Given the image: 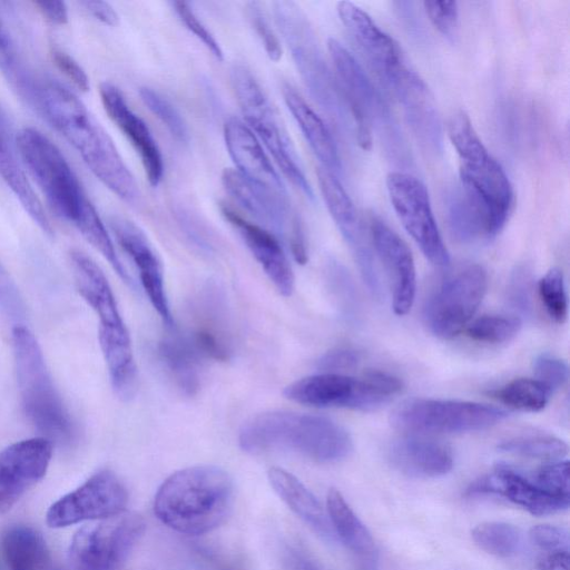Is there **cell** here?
Returning <instances> with one entry per match:
<instances>
[{"label": "cell", "instance_id": "db71d44e", "mask_svg": "<svg viewBox=\"0 0 570 570\" xmlns=\"http://www.w3.org/2000/svg\"><path fill=\"white\" fill-rule=\"evenodd\" d=\"M80 4L100 22L111 27L118 24L119 17L108 2L86 0L81 1Z\"/></svg>", "mask_w": 570, "mask_h": 570}, {"label": "cell", "instance_id": "9f6ffc18", "mask_svg": "<svg viewBox=\"0 0 570 570\" xmlns=\"http://www.w3.org/2000/svg\"><path fill=\"white\" fill-rule=\"evenodd\" d=\"M289 246L294 258L299 264H305L307 261V249L302 225L297 217H294L289 228Z\"/></svg>", "mask_w": 570, "mask_h": 570}, {"label": "cell", "instance_id": "8992f818", "mask_svg": "<svg viewBox=\"0 0 570 570\" xmlns=\"http://www.w3.org/2000/svg\"><path fill=\"white\" fill-rule=\"evenodd\" d=\"M12 346L22 407L43 438L58 444L73 441L76 429L47 368L32 332L16 325Z\"/></svg>", "mask_w": 570, "mask_h": 570}, {"label": "cell", "instance_id": "8d00e7d4", "mask_svg": "<svg viewBox=\"0 0 570 570\" xmlns=\"http://www.w3.org/2000/svg\"><path fill=\"white\" fill-rule=\"evenodd\" d=\"M551 393L534 379H515L492 392L503 404L527 412L542 410Z\"/></svg>", "mask_w": 570, "mask_h": 570}, {"label": "cell", "instance_id": "91938a15", "mask_svg": "<svg viewBox=\"0 0 570 570\" xmlns=\"http://www.w3.org/2000/svg\"><path fill=\"white\" fill-rule=\"evenodd\" d=\"M53 570H58L57 568H55Z\"/></svg>", "mask_w": 570, "mask_h": 570}, {"label": "cell", "instance_id": "d6986e66", "mask_svg": "<svg viewBox=\"0 0 570 570\" xmlns=\"http://www.w3.org/2000/svg\"><path fill=\"white\" fill-rule=\"evenodd\" d=\"M110 226L118 244L135 264L153 307L166 326L173 327L163 265L146 234L135 223L122 217H114Z\"/></svg>", "mask_w": 570, "mask_h": 570}, {"label": "cell", "instance_id": "816d5d0a", "mask_svg": "<svg viewBox=\"0 0 570 570\" xmlns=\"http://www.w3.org/2000/svg\"><path fill=\"white\" fill-rule=\"evenodd\" d=\"M360 361V354L351 348H336L324 354L318 361V367L326 373H337L354 367Z\"/></svg>", "mask_w": 570, "mask_h": 570}, {"label": "cell", "instance_id": "7bdbcfd3", "mask_svg": "<svg viewBox=\"0 0 570 570\" xmlns=\"http://www.w3.org/2000/svg\"><path fill=\"white\" fill-rule=\"evenodd\" d=\"M245 13L268 58L273 61H278L282 57L281 42L266 20L261 3L257 1L248 2L245 8Z\"/></svg>", "mask_w": 570, "mask_h": 570}, {"label": "cell", "instance_id": "c3c4849f", "mask_svg": "<svg viewBox=\"0 0 570 570\" xmlns=\"http://www.w3.org/2000/svg\"><path fill=\"white\" fill-rule=\"evenodd\" d=\"M529 538L533 544L549 552L569 550V532L561 527L535 525L531 528Z\"/></svg>", "mask_w": 570, "mask_h": 570}, {"label": "cell", "instance_id": "52a82bcc", "mask_svg": "<svg viewBox=\"0 0 570 570\" xmlns=\"http://www.w3.org/2000/svg\"><path fill=\"white\" fill-rule=\"evenodd\" d=\"M275 22L294 65L317 104L337 120L353 117L342 87L331 72L315 33L301 8L293 1L273 2Z\"/></svg>", "mask_w": 570, "mask_h": 570}, {"label": "cell", "instance_id": "e575fe53", "mask_svg": "<svg viewBox=\"0 0 570 570\" xmlns=\"http://www.w3.org/2000/svg\"><path fill=\"white\" fill-rule=\"evenodd\" d=\"M446 209L449 228L456 240L471 243L480 236H485L480 214L460 188L450 195Z\"/></svg>", "mask_w": 570, "mask_h": 570}, {"label": "cell", "instance_id": "6f0895ef", "mask_svg": "<svg viewBox=\"0 0 570 570\" xmlns=\"http://www.w3.org/2000/svg\"><path fill=\"white\" fill-rule=\"evenodd\" d=\"M539 566L541 570H570L569 550L550 552Z\"/></svg>", "mask_w": 570, "mask_h": 570}, {"label": "cell", "instance_id": "2e32d148", "mask_svg": "<svg viewBox=\"0 0 570 570\" xmlns=\"http://www.w3.org/2000/svg\"><path fill=\"white\" fill-rule=\"evenodd\" d=\"M52 442L43 436L16 442L0 452V513L11 510L47 473Z\"/></svg>", "mask_w": 570, "mask_h": 570}, {"label": "cell", "instance_id": "ba28073f", "mask_svg": "<svg viewBox=\"0 0 570 570\" xmlns=\"http://www.w3.org/2000/svg\"><path fill=\"white\" fill-rule=\"evenodd\" d=\"M402 389V382L384 372H370L362 379L341 373H322L287 385L286 399L316 407L374 410L387 403Z\"/></svg>", "mask_w": 570, "mask_h": 570}, {"label": "cell", "instance_id": "11a10c76", "mask_svg": "<svg viewBox=\"0 0 570 570\" xmlns=\"http://www.w3.org/2000/svg\"><path fill=\"white\" fill-rule=\"evenodd\" d=\"M38 10L46 20L53 24L62 26L68 22V8L63 1H36Z\"/></svg>", "mask_w": 570, "mask_h": 570}, {"label": "cell", "instance_id": "836d02e7", "mask_svg": "<svg viewBox=\"0 0 570 570\" xmlns=\"http://www.w3.org/2000/svg\"><path fill=\"white\" fill-rule=\"evenodd\" d=\"M321 193L334 223L342 235L361 225L353 202L337 176L320 167L316 171Z\"/></svg>", "mask_w": 570, "mask_h": 570}, {"label": "cell", "instance_id": "60d3db41", "mask_svg": "<svg viewBox=\"0 0 570 570\" xmlns=\"http://www.w3.org/2000/svg\"><path fill=\"white\" fill-rule=\"evenodd\" d=\"M539 295L548 315L563 323L568 315V297L562 272L553 267L539 281Z\"/></svg>", "mask_w": 570, "mask_h": 570}, {"label": "cell", "instance_id": "f35d334b", "mask_svg": "<svg viewBox=\"0 0 570 570\" xmlns=\"http://www.w3.org/2000/svg\"><path fill=\"white\" fill-rule=\"evenodd\" d=\"M521 326V320L515 316L483 315L471 322L465 331L473 341L498 344L513 338Z\"/></svg>", "mask_w": 570, "mask_h": 570}, {"label": "cell", "instance_id": "74e56055", "mask_svg": "<svg viewBox=\"0 0 570 570\" xmlns=\"http://www.w3.org/2000/svg\"><path fill=\"white\" fill-rule=\"evenodd\" d=\"M503 452L540 460H556L568 452L567 444L554 436L530 435L507 440L499 445Z\"/></svg>", "mask_w": 570, "mask_h": 570}, {"label": "cell", "instance_id": "7402d4cb", "mask_svg": "<svg viewBox=\"0 0 570 570\" xmlns=\"http://www.w3.org/2000/svg\"><path fill=\"white\" fill-rule=\"evenodd\" d=\"M99 95L107 115L139 155L149 184L153 187L158 186L164 174V161L148 126L131 110L122 92L115 85L100 83Z\"/></svg>", "mask_w": 570, "mask_h": 570}, {"label": "cell", "instance_id": "603a6c76", "mask_svg": "<svg viewBox=\"0 0 570 570\" xmlns=\"http://www.w3.org/2000/svg\"><path fill=\"white\" fill-rule=\"evenodd\" d=\"M220 209L276 289L284 296H291L295 284L294 274L275 235L266 228L248 222L227 205H223Z\"/></svg>", "mask_w": 570, "mask_h": 570}, {"label": "cell", "instance_id": "5b68a950", "mask_svg": "<svg viewBox=\"0 0 570 570\" xmlns=\"http://www.w3.org/2000/svg\"><path fill=\"white\" fill-rule=\"evenodd\" d=\"M446 132L460 159V189L481 214L485 237H494L505 225L513 205L509 178L464 111L451 116Z\"/></svg>", "mask_w": 570, "mask_h": 570}, {"label": "cell", "instance_id": "5bb4252c", "mask_svg": "<svg viewBox=\"0 0 570 570\" xmlns=\"http://www.w3.org/2000/svg\"><path fill=\"white\" fill-rule=\"evenodd\" d=\"M386 189L396 216L423 255L435 266H446L450 256L424 184L411 174L393 171L386 176Z\"/></svg>", "mask_w": 570, "mask_h": 570}, {"label": "cell", "instance_id": "d4e9b609", "mask_svg": "<svg viewBox=\"0 0 570 570\" xmlns=\"http://www.w3.org/2000/svg\"><path fill=\"white\" fill-rule=\"evenodd\" d=\"M222 184L226 193L264 226L279 235L287 230L289 212L285 195L245 177L234 168L223 170Z\"/></svg>", "mask_w": 570, "mask_h": 570}, {"label": "cell", "instance_id": "44dd1931", "mask_svg": "<svg viewBox=\"0 0 570 570\" xmlns=\"http://www.w3.org/2000/svg\"><path fill=\"white\" fill-rule=\"evenodd\" d=\"M337 13L347 32L384 81L407 62L396 41L372 17L348 1L337 3Z\"/></svg>", "mask_w": 570, "mask_h": 570}, {"label": "cell", "instance_id": "8fae6325", "mask_svg": "<svg viewBox=\"0 0 570 570\" xmlns=\"http://www.w3.org/2000/svg\"><path fill=\"white\" fill-rule=\"evenodd\" d=\"M146 529L144 519L122 512L79 530L70 546L76 570H118Z\"/></svg>", "mask_w": 570, "mask_h": 570}, {"label": "cell", "instance_id": "4316f807", "mask_svg": "<svg viewBox=\"0 0 570 570\" xmlns=\"http://www.w3.org/2000/svg\"><path fill=\"white\" fill-rule=\"evenodd\" d=\"M224 139L236 170L245 177L285 195L284 184L273 168L261 141L250 128L236 117L224 124Z\"/></svg>", "mask_w": 570, "mask_h": 570}, {"label": "cell", "instance_id": "f907efd6", "mask_svg": "<svg viewBox=\"0 0 570 570\" xmlns=\"http://www.w3.org/2000/svg\"><path fill=\"white\" fill-rule=\"evenodd\" d=\"M0 306L13 320L24 316L22 299L18 288L0 263Z\"/></svg>", "mask_w": 570, "mask_h": 570}, {"label": "cell", "instance_id": "6da1fadb", "mask_svg": "<svg viewBox=\"0 0 570 570\" xmlns=\"http://www.w3.org/2000/svg\"><path fill=\"white\" fill-rule=\"evenodd\" d=\"M31 105L110 191L127 204L139 202L138 184L112 139L73 91L53 80L37 82Z\"/></svg>", "mask_w": 570, "mask_h": 570}, {"label": "cell", "instance_id": "d590c367", "mask_svg": "<svg viewBox=\"0 0 570 570\" xmlns=\"http://www.w3.org/2000/svg\"><path fill=\"white\" fill-rule=\"evenodd\" d=\"M473 541L485 552L509 558L515 556L522 546L521 531L503 522H483L472 530Z\"/></svg>", "mask_w": 570, "mask_h": 570}, {"label": "cell", "instance_id": "cb8c5ba5", "mask_svg": "<svg viewBox=\"0 0 570 570\" xmlns=\"http://www.w3.org/2000/svg\"><path fill=\"white\" fill-rule=\"evenodd\" d=\"M466 493L498 494L533 515L553 514L568 509L570 503V498L551 494L519 473L502 466L473 482Z\"/></svg>", "mask_w": 570, "mask_h": 570}, {"label": "cell", "instance_id": "ee69618b", "mask_svg": "<svg viewBox=\"0 0 570 570\" xmlns=\"http://www.w3.org/2000/svg\"><path fill=\"white\" fill-rule=\"evenodd\" d=\"M424 11L436 30L454 40L459 31V8L455 1H424Z\"/></svg>", "mask_w": 570, "mask_h": 570}, {"label": "cell", "instance_id": "f6af8a7d", "mask_svg": "<svg viewBox=\"0 0 570 570\" xmlns=\"http://www.w3.org/2000/svg\"><path fill=\"white\" fill-rule=\"evenodd\" d=\"M171 7L184 26L203 42L216 59L223 60L224 55L219 42L199 20L189 3L186 1L175 0L171 2Z\"/></svg>", "mask_w": 570, "mask_h": 570}, {"label": "cell", "instance_id": "bcb514c9", "mask_svg": "<svg viewBox=\"0 0 570 570\" xmlns=\"http://www.w3.org/2000/svg\"><path fill=\"white\" fill-rule=\"evenodd\" d=\"M542 490L563 498H570L569 463L554 462L542 466L533 481Z\"/></svg>", "mask_w": 570, "mask_h": 570}, {"label": "cell", "instance_id": "4fadbf2b", "mask_svg": "<svg viewBox=\"0 0 570 570\" xmlns=\"http://www.w3.org/2000/svg\"><path fill=\"white\" fill-rule=\"evenodd\" d=\"M487 286V273L476 264L465 265L449 276L424 307L430 331L441 338L458 335L476 312Z\"/></svg>", "mask_w": 570, "mask_h": 570}, {"label": "cell", "instance_id": "ffe728a7", "mask_svg": "<svg viewBox=\"0 0 570 570\" xmlns=\"http://www.w3.org/2000/svg\"><path fill=\"white\" fill-rule=\"evenodd\" d=\"M193 328L187 335L203 357L227 361L233 354L229 316L224 292L216 284L200 291L193 304Z\"/></svg>", "mask_w": 570, "mask_h": 570}, {"label": "cell", "instance_id": "4dcf8cb0", "mask_svg": "<svg viewBox=\"0 0 570 570\" xmlns=\"http://www.w3.org/2000/svg\"><path fill=\"white\" fill-rule=\"evenodd\" d=\"M1 550L8 570L55 569L45 539L31 527H10L2 537Z\"/></svg>", "mask_w": 570, "mask_h": 570}, {"label": "cell", "instance_id": "277c9868", "mask_svg": "<svg viewBox=\"0 0 570 570\" xmlns=\"http://www.w3.org/2000/svg\"><path fill=\"white\" fill-rule=\"evenodd\" d=\"M243 451L262 454L289 451L318 462H335L352 450V440L344 428L330 419L271 411L247 421L238 438Z\"/></svg>", "mask_w": 570, "mask_h": 570}, {"label": "cell", "instance_id": "f1b7e54d", "mask_svg": "<svg viewBox=\"0 0 570 570\" xmlns=\"http://www.w3.org/2000/svg\"><path fill=\"white\" fill-rule=\"evenodd\" d=\"M282 94L288 110L313 153L322 163V167L338 176L342 171L338 150L323 119L289 83L283 85Z\"/></svg>", "mask_w": 570, "mask_h": 570}, {"label": "cell", "instance_id": "9a60e30c", "mask_svg": "<svg viewBox=\"0 0 570 570\" xmlns=\"http://www.w3.org/2000/svg\"><path fill=\"white\" fill-rule=\"evenodd\" d=\"M127 502L128 492L120 479L112 471L101 470L56 501L47 512V523L65 528L106 520L125 512Z\"/></svg>", "mask_w": 570, "mask_h": 570}, {"label": "cell", "instance_id": "ac0fdd59", "mask_svg": "<svg viewBox=\"0 0 570 570\" xmlns=\"http://www.w3.org/2000/svg\"><path fill=\"white\" fill-rule=\"evenodd\" d=\"M370 236L390 279L393 311L405 315L413 306L416 292L413 255L404 240L376 216L370 219Z\"/></svg>", "mask_w": 570, "mask_h": 570}, {"label": "cell", "instance_id": "680465c9", "mask_svg": "<svg viewBox=\"0 0 570 570\" xmlns=\"http://www.w3.org/2000/svg\"><path fill=\"white\" fill-rule=\"evenodd\" d=\"M299 570H318L312 562L303 561L299 566Z\"/></svg>", "mask_w": 570, "mask_h": 570}, {"label": "cell", "instance_id": "681fc988", "mask_svg": "<svg viewBox=\"0 0 570 570\" xmlns=\"http://www.w3.org/2000/svg\"><path fill=\"white\" fill-rule=\"evenodd\" d=\"M52 60L56 67L73 83V86L81 90H89V78L82 67L66 51L60 48L51 50Z\"/></svg>", "mask_w": 570, "mask_h": 570}, {"label": "cell", "instance_id": "7c38bea8", "mask_svg": "<svg viewBox=\"0 0 570 570\" xmlns=\"http://www.w3.org/2000/svg\"><path fill=\"white\" fill-rule=\"evenodd\" d=\"M327 49L352 112L357 142L367 150L372 146V127L392 134L394 124L390 109L361 65L341 42L331 38Z\"/></svg>", "mask_w": 570, "mask_h": 570}, {"label": "cell", "instance_id": "e0dca14e", "mask_svg": "<svg viewBox=\"0 0 570 570\" xmlns=\"http://www.w3.org/2000/svg\"><path fill=\"white\" fill-rule=\"evenodd\" d=\"M70 262L78 292L98 316L99 345L131 342L101 268L88 255L76 249L70 253Z\"/></svg>", "mask_w": 570, "mask_h": 570}, {"label": "cell", "instance_id": "ab89813d", "mask_svg": "<svg viewBox=\"0 0 570 570\" xmlns=\"http://www.w3.org/2000/svg\"><path fill=\"white\" fill-rule=\"evenodd\" d=\"M0 71L19 91V94L31 104L36 81L21 65L16 48L6 29L0 23Z\"/></svg>", "mask_w": 570, "mask_h": 570}, {"label": "cell", "instance_id": "3957f363", "mask_svg": "<svg viewBox=\"0 0 570 570\" xmlns=\"http://www.w3.org/2000/svg\"><path fill=\"white\" fill-rule=\"evenodd\" d=\"M234 498L229 474L214 465H195L169 475L154 501L156 517L170 529L202 535L228 518Z\"/></svg>", "mask_w": 570, "mask_h": 570}, {"label": "cell", "instance_id": "b9f144b4", "mask_svg": "<svg viewBox=\"0 0 570 570\" xmlns=\"http://www.w3.org/2000/svg\"><path fill=\"white\" fill-rule=\"evenodd\" d=\"M146 107L157 117L168 131L179 141H188L189 135L186 122L178 110L161 95L148 87L139 90Z\"/></svg>", "mask_w": 570, "mask_h": 570}, {"label": "cell", "instance_id": "d6a6232c", "mask_svg": "<svg viewBox=\"0 0 570 570\" xmlns=\"http://www.w3.org/2000/svg\"><path fill=\"white\" fill-rule=\"evenodd\" d=\"M268 480L276 494L305 522L318 532L330 535L331 528L322 505L313 493L292 473L274 466Z\"/></svg>", "mask_w": 570, "mask_h": 570}, {"label": "cell", "instance_id": "7a4b0ae2", "mask_svg": "<svg viewBox=\"0 0 570 570\" xmlns=\"http://www.w3.org/2000/svg\"><path fill=\"white\" fill-rule=\"evenodd\" d=\"M17 145L26 169L50 209L76 227L100 254L110 252V236L60 149L41 131L31 127L17 134Z\"/></svg>", "mask_w": 570, "mask_h": 570}, {"label": "cell", "instance_id": "7dc6e473", "mask_svg": "<svg viewBox=\"0 0 570 570\" xmlns=\"http://www.w3.org/2000/svg\"><path fill=\"white\" fill-rule=\"evenodd\" d=\"M534 374L537 380L551 393L567 382L568 366L557 357L541 355L534 362Z\"/></svg>", "mask_w": 570, "mask_h": 570}, {"label": "cell", "instance_id": "484cf974", "mask_svg": "<svg viewBox=\"0 0 570 570\" xmlns=\"http://www.w3.org/2000/svg\"><path fill=\"white\" fill-rule=\"evenodd\" d=\"M0 177L10 188L23 209L39 228L52 236L53 229L48 219L41 200L28 179L26 167L21 159L17 135L12 132L8 117L0 107Z\"/></svg>", "mask_w": 570, "mask_h": 570}, {"label": "cell", "instance_id": "83f0119b", "mask_svg": "<svg viewBox=\"0 0 570 570\" xmlns=\"http://www.w3.org/2000/svg\"><path fill=\"white\" fill-rule=\"evenodd\" d=\"M389 459L396 470L415 478L440 476L453 465L446 445L417 435L395 440L389 449Z\"/></svg>", "mask_w": 570, "mask_h": 570}, {"label": "cell", "instance_id": "30bf717a", "mask_svg": "<svg viewBox=\"0 0 570 570\" xmlns=\"http://www.w3.org/2000/svg\"><path fill=\"white\" fill-rule=\"evenodd\" d=\"M507 416V411L482 403L415 399L396 407L391 423L415 435L451 434L484 430Z\"/></svg>", "mask_w": 570, "mask_h": 570}, {"label": "cell", "instance_id": "f546056e", "mask_svg": "<svg viewBox=\"0 0 570 570\" xmlns=\"http://www.w3.org/2000/svg\"><path fill=\"white\" fill-rule=\"evenodd\" d=\"M159 360L177 389L191 396L200 386L202 354L187 335L175 333L158 344Z\"/></svg>", "mask_w": 570, "mask_h": 570}, {"label": "cell", "instance_id": "1f68e13d", "mask_svg": "<svg viewBox=\"0 0 570 570\" xmlns=\"http://www.w3.org/2000/svg\"><path fill=\"white\" fill-rule=\"evenodd\" d=\"M326 505L331 523L342 542L364 563L372 564L376 557L374 540L338 490L328 491Z\"/></svg>", "mask_w": 570, "mask_h": 570}, {"label": "cell", "instance_id": "f5cc1de1", "mask_svg": "<svg viewBox=\"0 0 570 570\" xmlns=\"http://www.w3.org/2000/svg\"><path fill=\"white\" fill-rule=\"evenodd\" d=\"M510 299L519 309L528 312L530 305L529 276L524 271H518L510 285Z\"/></svg>", "mask_w": 570, "mask_h": 570}, {"label": "cell", "instance_id": "9c48e42d", "mask_svg": "<svg viewBox=\"0 0 570 570\" xmlns=\"http://www.w3.org/2000/svg\"><path fill=\"white\" fill-rule=\"evenodd\" d=\"M230 81L246 125L264 144L292 184L313 199V189L302 170L293 145L252 71L244 65H235L230 70Z\"/></svg>", "mask_w": 570, "mask_h": 570}]
</instances>
